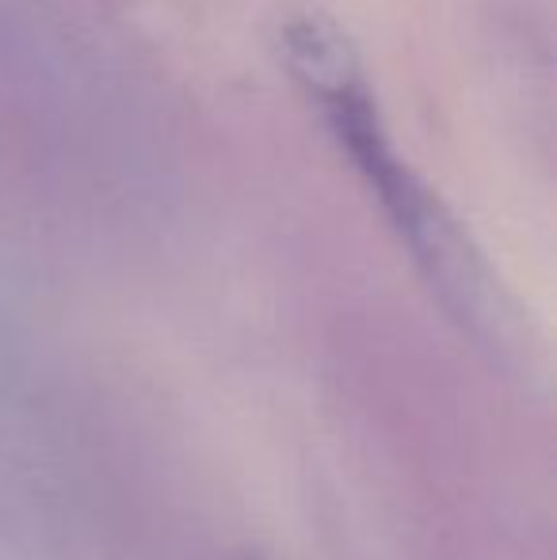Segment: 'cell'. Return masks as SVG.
<instances>
[{
	"label": "cell",
	"mask_w": 557,
	"mask_h": 560,
	"mask_svg": "<svg viewBox=\"0 0 557 560\" xmlns=\"http://www.w3.org/2000/svg\"><path fill=\"white\" fill-rule=\"evenodd\" d=\"M279 54L340 153L379 199L446 317L492 354L512 351L520 320L504 282L436 187L397 153L367 66L340 20L317 4L290 8L279 20Z\"/></svg>",
	"instance_id": "obj_1"
}]
</instances>
